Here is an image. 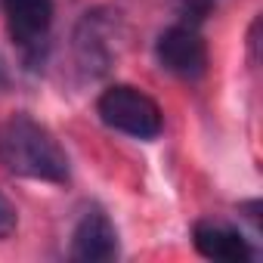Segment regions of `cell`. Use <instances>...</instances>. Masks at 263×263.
Segmentation results:
<instances>
[{
    "instance_id": "obj_1",
    "label": "cell",
    "mask_w": 263,
    "mask_h": 263,
    "mask_svg": "<svg viewBox=\"0 0 263 263\" xmlns=\"http://www.w3.org/2000/svg\"><path fill=\"white\" fill-rule=\"evenodd\" d=\"M0 164L16 177L37 183L62 186L71 177L68 155L59 146V140L25 111L0 121Z\"/></svg>"
},
{
    "instance_id": "obj_2",
    "label": "cell",
    "mask_w": 263,
    "mask_h": 263,
    "mask_svg": "<svg viewBox=\"0 0 263 263\" xmlns=\"http://www.w3.org/2000/svg\"><path fill=\"white\" fill-rule=\"evenodd\" d=\"M96 115L108 130H115V134L146 140V143L155 140L164 130L161 105L149 93H143L140 87H130V84L105 87L96 99Z\"/></svg>"
},
{
    "instance_id": "obj_3",
    "label": "cell",
    "mask_w": 263,
    "mask_h": 263,
    "mask_svg": "<svg viewBox=\"0 0 263 263\" xmlns=\"http://www.w3.org/2000/svg\"><path fill=\"white\" fill-rule=\"evenodd\" d=\"M7 16V31L28 68H37L50 50L53 0H0Z\"/></svg>"
},
{
    "instance_id": "obj_4",
    "label": "cell",
    "mask_w": 263,
    "mask_h": 263,
    "mask_svg": "<svg viewBox=\"0 0 263 263\" xmlns=\"http://www.w3.org/2000/svg\"><path fill=\"white\" fill-rule=\"evenodd\" d=\"M155 59L174 78L198 81L208 71V44H204L198 25L177 22V25L164 28L155 41Z\"/></svg>"
},
{
    "instance_id": "obj_5",
    "label": "cell",
    "mask_w": 263,
    "mask_h": 263,
    "mask_svg": "<svg viewBox=\"0 0 263 263\" xmlns=\"http://www.w3.org/2000/svg\"><path fill=\"white\" fill-rule=\"evenodd\" d=\"M115 257H118V229L105 211L90 208L71 232V260L102 263V260H115Z\"/></svg>"
},
{
    "instance_id": "obj_6",
    "label": "cell",
    "mask_w": 263,
    "mask_h": 263,
    "mask_svg": "<svg viewBox=\"0 0 263 263\" xmlns=\"http://www.w3.org/2000/svg\"><path fill=\"white\" fill-rule=\"evenodd\" d=\"M192 245L201 257L217 260V263H251L254 260V248L248 245V238L220 220H198L192 229Z\"/></svg>"
},
{
    "instance_id": "obj_7",
    "label": "cell",
    "mask_w": 263,
    "mask_h": 263,
    "mask_svg": "<svg viewBox=\"0 0 263 263\" xmlns=\"http://www.w3.org/2000/svg\"><path fill=\"white\" fill-rule=\"evenodd\" d=\"M16 223H19V214H16V208H13V201L0 192V238H7V235L16 229Z\"/></svg>"
},
{
    "instance_id": "obj_8",
    "label": "cell",
    "mask_w": 263,
    "mask_h": 263,
    "mask_svg": "<svg viewBox=\"0 0 263 263\" xmlns=\"http://www.w3.org/2000/svg\"><path fill=\"white\" fill-rule=\"evenodd\" d=\"M7 84V74H4V65H0V87H4Z\"/></svg>"
}]
</instances>
